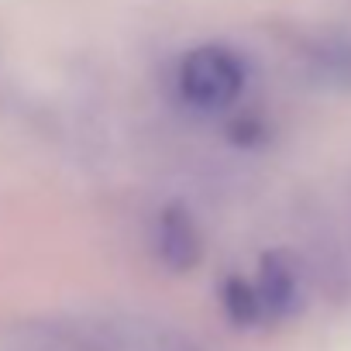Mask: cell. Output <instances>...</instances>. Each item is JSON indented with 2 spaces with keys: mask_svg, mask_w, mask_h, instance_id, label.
I'll return each mask as SVG.
<instances>
[{
  "mask_svg": "<svg viewBox=\"0 0 351 351\" xmlns=\"http://www.w3.org/2000/svg\"><path fill=\"white\" fill-rule=\"evenodd\" d=\"M248 83L245 59L217 42L190 49L176 66V93L197 114H224L231 110Z\"/></svg>",
  "mask_w": 351,
  "mask_h": 351,
  "instance_id": "6da1fadb",
  "label": "cell"
},
{
  "mask_svg": "<svg viewBox=\"0 0 351 351\" xmlns=\"http://www.w3.org/2000/svg\"><path fill=\"white\" fill-rule=\"evenodd\" d=\"M152 248L162 269L186 276L204 262V231L183 200H169L152 224Z\"/></svg>",
  "mask_w": 351,
  "mask_h": 351,
  "instance_id": "7a4b0ae2",
  "label": "cell"
},
{
  "mask_svg": "<svg viewBox=\"0 0 351 351\" xmlns=\"http://www.w3.org/2000/svg\"><path fill=\"white\" fill-rule=\"evenodd\" d=\"M221 306H224L228 320L238 324V327H255V324L265 320V317H262L258 293H255V282H248V279H241V276L224 279V286H221Z\"/></svg>",
  "mask_w": 351,
  "mask_h": 351,
  "instance_id": "277c9868",
  "label": "cell"
},
{
  "mask_svg": "<svg viewBox=\"0 0 351 351\" xmlns=\"http://www.w3.org/2000/svg\"><path fill=\"white\" fill-rule=\"evenodd\" d=\"M255 293H258L265 320H279V317H289L296 310V303H300V276H296L293 262L282 252H272V255L262 258L258 279H255Z\"/></svg>",
  "mask_w": 351,
  "mask_h": 351,
  "instance_id": "3957f363",
  "label": "cell"
}]
</instances>
